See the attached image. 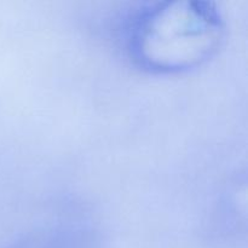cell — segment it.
<instances>
[{"label":"cell","mask_w":248,"mask_h":248,"mask_svg":"<svg viewBox=\"0 0 248 248\" xmlns=\"http://www.w3.org/2000/svg\"><path fill=\"white\" fill-rule=\"evenodd\" d=\"M227 23L217 4L203 0L148 2L124 29V46L132 62L160 75L191 72L222 47Z\"/></svg>","instance_id":"obj_1"}]
</instances>
